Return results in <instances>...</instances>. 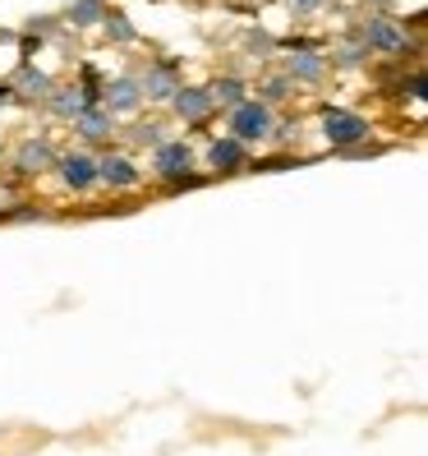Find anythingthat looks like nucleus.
Here are the masks:
<instances>
[{"mask_svg": "<svg viewBox=\"0 0 428 456\" xmlns=\"http://www.w3.org/2000/svg\"><path fill=\"white\" fill-rule=\"evenodd\" d=\"M272 125H277V111H272V106H262L258 97H245L239 106H230V111H226L230 139H235V143H245V148L272 139Z\"/></svg>", "mask_w": 428, "mask_h": 456, "instance_id": "nucleus-1", "label": "nucleus"}, {"mask_svg": "<svg viewBox=\"0 0 428 456\" xmlns=\"http://www.w3.org/2000/svg\"><path fill=\"white\" fill-rule=\"evenodd\" d=\"M133 78H139L143 102H171L184 88V65L180 56H162V61H148L143 69H133Z\"/></svg>", "mask_w": 428, "mask_h": 456, "instance_id": "nucleus-2", "label": "nucleus"}, {"mask_svg": "<svg viewBox=\"0 0 428 456\" xmlns=\"http://www.w3.org/2000/svg\"><path fill=\"white\" fill-rule=\"evenodd\" d=\"M368 134H373V125H368L359 111H345V106H323V139H327V148L351 152V148L368 143Z\"/></svg>", "mask_w": 428, "mask_h": 456, "instance_id": "nucleus-3", "label": "nucleus"}, {"mask_svg": "<svg viewBox=\"0 0 428 456\" xmlns=\"http://www.w3.org/2000/svg\"><path fill=\"white\" fill-rule=\"evenodd\" d=\"M359 42L368 46V56L378 51V56H400V51H415V42L406 37V28H400L396 19H364L359 23Z\"/></svg>", "mask_w": 428, "mask_h": 456, "instance_id": "nucleus-4", "label": "nucleus"}, {"mask_svg": "<svg viewBox=\"0 0 428 456\" xmlns=\"http://www.w3.org/2000/svg\"><path fill=\"white\" fill-rule=\"evenodd\" d=\"M56 175L69 194H88V190H97V157L93 152H61Z\"/></svg>", "mask_w": 428, "mask_h": 456, "instance_id": "nucleus-5", "label": "nucleus"}, {"mask_svg": "<svg viewBox=\"0 0 428 456\" xmlns=\"http://www.w3.org/2000/svg\"><path fill=\"white\" fill-rule=\"evenodd\" d=\"M101 106H106L111 116H139L143 93H139V78H133V69L106 78V84H101Z\"/></svg>", "mask_w": 428, "mask_h": 456, "instance_id": "nucleus-6", "label": "nucleus"}, {"mask_svg": "<svg viewBox=\"0 0 428 456\" xmlns=\"http://www.w3.org/2000/svg\"><path fill=\"white\" fill-rule=\"evenodd\" d=\"M194 162H198V157H194V148L184 143V139H166L162 148H152V175L162 180V184H166V180H180V175H190Z\"/></svg>", "mask_w": 428, "mask_h": 456, "instance_id": "nucleus-7", "label": "nucleus"}, {"mask_svg": "<svg viewBox=\"0 0 428 456\" xmlns=\"http://www.w3.org/2000/svg\"><path fill=\"white\" fill-rule=\"evenodd\" d=\"M97 184H111V190H139V184H143V171L133 167V157L106 152V157H97Z\"/></svg>", "mask_w": 428, "mask_h": 456, "instance_id": "nucleus-8", "label": "nucleus"}, {"mask_svg": "<svg viewBox=\"0 0 428 456\" xmlns=\"http://www.w3.org/2000/svg\"><path fill=\"white\" fill-rule=\"evenodd\" d=\"M171 111L184 120V125H207L212 111H217V102H212L207 88H194V84H184L175 97H171Z\"/></svg>", "mask_w": 428, "mask_h": 456, "instance_id": "nucleus-9", "label": "nucleus"}, {"mask_svg": "<svg viewBox=\"0 0 428 456\" xmlns=\"http://www.w3.org/2000/svg\"><path fill=\"white\" fill-rule=\"evenodd\" d=\"M327 56L323 51H290V56L281 61V74L290 78V84H323L327 78Z\"/></svg>", "mask_w": 428, "mask_h": 456, "instance_id": "nucleus-10", "label": "nucleus"}, {"mask_svg": "<svg viewBox=\"0 0 428 456\" xmlns=\"http://www.w3.org/2000/svg\"><path fill=\"white\" fill-rule=\"evenodd\" d=\"M56 148H51L46 139H23L14 148V171L19 175H42V171H56Z\"/></svg>", "mask_w": 428, "mask_h": 456, "instance_id": "nucleus-11", "label": "nucleus"}, {"mask_svg": "<svg viewBox=\"0 0 428 456\" xmlns=\"http://www.w3.org/2000/svg\"><path fill=\"white\" fill-rule=\"evenodd\" d=\"M207 167L217 171V175L249 171V148H245V143H235L230 134H226V139H212V143H207Z\"/></svg>", "mask_w": 428, "mask_h": 456, "instance_id": "nucleus-12", "label": "nucleus"}, {"mask_svg": "<svg viewBox=\"0 0 428 456\" xmlns=\"http://www.w3.org/2000/svg\"><path fill=\"white\" fill-rule=\"evenodd\" d=\"M5 84L14 88V97H19V102H46V93L56 88V84H51V74H46V69H37V65H19V69L5 78Z\"/></svg>", "mask_w": 428, "mask_h": 456, "instance_id": "nucleus-13", "label": "nucleus"}, {"mask_svg": "<svg viewBox=\"0 0 428 456\" xmlns=\"http://www.w3.org/2000/svg\"><path fill=\"white\" fill-rule=\"evenodd\" d=\"M74 134H78V139H88V143H106L116 134V116L97 102V106H88V111L74 120Z\"/></svg>", "mask_w": 428, "mask_h": 456, "instance_id": "nucleus-14", "label": "nucleus"}, {"mask_svg": "<svg viewBox=\"0 0 428 456\" xmlns=\"http://www.w3.org/2000/svg\"><path fill=\"white\" fill-rule=\"evenodd\" d=\"M327 65H336V69H364V65H368V46L359 42V33H351L345 42H336L332 56H327Z\"/></svg>", "mask_w": 428, "mask_h": 456, "instance_id": "nucleus-15", "label": "nucleus"}, {"mask_svg": "<svg viewBox=\"0 0 428 456\" xmlns=\"http://www.w3.org/2000/svg\"><path fill=\"white\" fill-rule=\"evenodd\" d=\"M207 93H212V102H217V106H226V111H230V106H239V102H245L249 84H245L239 74H217V78L207 84Z\"/></svg>", "mask_w": 428, "mask_h": 456, "instance_id": "nucleus-16", "label": "nucleus"}, {"mask_svg": "<svg viewBox=\"0 0 428 456\" xmlns=\"http://www.w3.org/2000/svg\"><path fill=\"white\" fill-rule=\"evenodd\" d=\"M290 97H295V84H290L286 74H262L258 78V102L262 106H272V111H277V106L290 102Z\"/></svg>", "mask_w": 428, "mask_h": 456, "instance_id": "nucleus-17", "label": "nucleus"}, {"mask_svg": "<svg viewBox=\"0 0 428 456\" xmlns=\"http://www.w3.org/2000/svg\"><path fill=\"white\" fill-rule=\"evenodd\" d=\"M106 19V0H74V5L65 10V23L78 33V28H93V23Z\"/></svg>", "mask_w": 428, "mask_h": 456, "instance_id": "nucleus-18", "label": "nucleus"}, {"mask_svg": "<svg viewBox=\"0 0 428 456\" xmlns=\"http://www.w3.org/2000/svg\"><path fill=\"white\" fill-rule=\"evenodd\" d=\"M125 134H129L133 148H162L166 143V125L162 120H133Z\"/></svg>", "mask_w": 428, "mask_h": 456, "instance_id": "nucleus-19", "label": "nucleus"}, {"mask_svg": "<svg viewBox=\"0 0 428 456\" xmlns=\"http://www.w3.org/2000/svg\"><path fill=\"white\" fill-rule=\"evenodd\" d=\"M101 33L111 37L116 46H133V42H139V28L129 23L125 10H111V14H106V19H101Z\"/></svg>", "mask_w": 428, "mask_h": 456, "instance_id": "nucleus-20", "label": "nucleus"}, {"mask_svg": "<svg viewBox=\"0 0 428 456\" xmlns=\"http://www.w3.org/2000/svg\"><path fill=\"white\" fill-rule=\"evenodd\" d=\"M245 51H249V61L262 65V61H272V56H277V37H272V33H262V28H249V33H245Z\"/></svg>", "mask_w": 428, "mask_h": 456, "instance_id": "nucleus-21", "label": "nucleus"}, {"mask_svg": "<svg viewBox=\"0 0 428 456\" xmlns=\"http://www.w3.org/2000/svg\"><path fill=\"white\" fill-rule=\"evenodd\" d=\"M28 37H61V19L33 14V19H28Z\"/></svg>", "mask_w": 428, "mask_h": 456, "instance_id": "nucleus-22", "label": "nucleus"}, {"mask_svg": "<svg viewBox=\"0 0 428 456\" xmlns=\"http://www.w3.org/2000/svg\"><path fill=\"white\" fill-rule=\"evenodd\" d=\"M290 167H300V157H290V152H277V157H262V162H254L249 171H290Z\"/></svg>", "mask_w": 428, "mask_h": 456, "instance_id": "nucleus-23", "label": "nucleus"}, {"mask_svg": "<svg viewBox=\"0 0 428 456\" xmlns=\"http://www.w3.org/2000/svg\"><path fill=\"white\" fill-rule=\"evenodd\" d=\"M272 139H277L281 148H290V143L300 139V120H277V125H272Z\"/></svg>", "mask_w": 428, "mask_h": 456, "instance_id": "nucleus-24", "label": "nucleus"}, {"mask_svg": "<svg viewBox=\"0 0 428 456\" xmlns=\"http://www.w3.org/2000/svg\"><path fill=\"white\" fill-rule=\"evenodd\" d=\"M42 217H46V212L33 208V203H23V208H10V212H5V222H42Z\"/></svg>", "mask_w": 428, "mask_h": 456, "instance_id": "nucleus-25", "label": "nucleus"}, {"mask_svg": "<svg viewBox=\"0 0 428 456\" xmlns=\"http://www.w3.org/2000/svg\"><path fill=\"white\" fill-rule=\"evenodd\" d=\"M37 51H42V37H28V33H23V37H19V65H33Z\"/></svg>", "mask_w": 428, "mask_h": 456, "instance_id": "nucleus-26", "label": "nucleus"}, {"mask_svg": "<svg viewBox=\"0 0 428 456\" xmlns=\"http://www.w3.org/2000/svg\"><path fill=\"white\" fill-rule=\"evenodd\" d=\"M286 5H290V14H295V19H309V14L323 10L327 0H286Z\"/></svg>", "mask_w": 428, "mask_h": 456, "instance_id": "nucleus-27", "label": "nucleus"}, {"mask_svg": "<svg viewBox=\"0 0 428 456\" xmlns=\"http://www.w3.org/2000/svg\"><path fill=\"white\" fill-rule=\"evenodd\" d=\"M10 106H19V97H14V88L0 78V111H10Z\"/></svg>", "mask_w": 428, "mask_h": 456, "instance_id": "nucleus-28", "label": "nucleus"}, {"mask_svg": "<svg viewBox=\"0 0 428 456\" xmlns=\"http://www.w3.org/2000/svg\"><path fill=\"white\" fill-rule=\"evenodd\" d=\"M364 5H368V10H392L396 0H364Z\"/></svg>", "mask_w": 428, "mask_h": 456, "instance_id": "nucleus-29", "label": "nucleus"}, {"mask_svg": "<svg viewBox=\"0 0 428 456\" xmlns=\"http://www.w3.org/2000/svg\"><path fill=\"white\" fill-rule=\"evenodd\" d=\"M0 42H19V33L14 28H0Z\"/></svg>", "mask_w": 428, "mask_h": 456, "instance_id": "nucleus-30", "label": "nucleus"}]
</instances>
